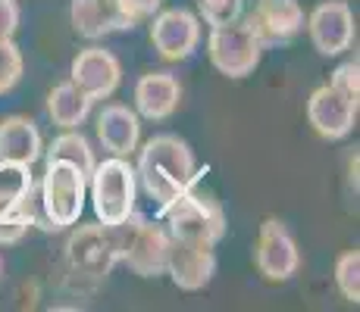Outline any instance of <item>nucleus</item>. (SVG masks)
<instances>
[{"label": "nucleus", "mask_w": 360, "mask_h": 312, "mask_svg": "<svg viewBox=\"0 0 360 312\" xmlns=\"http://www.w3.org/2000/svg\"><path fill=\"white\" fill-rule=\"evenodd\" d=\"M29 219L22 212L19 203V184L13 187H0V247L19 244L29 234Z\"/></svg>", "instance_id": "obj_21"}, {"label": "nucleus", "mask_w": 360, "mask_h": 312, "mask_svg": "<svg viewBox=\"0 0 360 312\" xmlns=\"http://www.w3.org/2000/svg\"><path fill=\"white\" fill-rule=\"evenodd\" d=\"M88 197H91L94 216L103 225H120L135 212L138 197V175L135 165L126 156H107L103 163H94L88 175Z\"/></svg>", "instance_id": "obj_3"}, {"label": "nucleus", "mask_w": 360, "mask_h": 312, "mask_svg": "<svg viewBox=\"0 0 360 312\" xmlns=\"http://www.w3.org/2000/svg\"><path fill=\"white\" fill-rule=\"evenodd\" d=\"M44 154L38 125L25 116H6L0 122V169H32Z\"/></svg>", "instance_id": "obj_15"}, {"label": "nucleus", "mask_w": 360, "mask_h": 312, "mask_svg": "<svg viewBox=\"0 0 360 312\" xmlns=\"http://www.w3.org/2000/svg\"><path fill=\"white\" fill-rule=\"evenodd\" d=\"M169 231L160 222H150L138 216L135 228L129 234V244L122 250V262L141 278H160L166 275V259H169Z\"/></svg>", "instance_id": "obj_11"}, {"label": "nucleus", "mask_w": 360, "mask_h": 312, "mask_svg": "<svg viewBox=\"0 0 360 312\" xmlns=\"http://www.w3.org/2000/svg\"><path fill=\"white\" fill-rule=\"evenodd\" d=\"M69 81L75 88H82L91 100H107L122 81V66L116 60V53L103 50V47L91 44L85 50H79V57L69 66Z\"/></svg>", "instance_id": "obj_12"}, {"label": "nucleus", "mask_w": 360, "mask_h": 312, "mask_svg": "<svg viewBox=\"0 0 360 312\" xmlns=\"http://www.w3.org/2000/svg\"><path fill=\"white\" fill-rule=\"evenodd\" d=\"M66 262L75 275L85 278H107L122 262L120 244L110 225L103 222H91V225H79L66 240Z\"/></svg>", "instance_id": "obj_6"}, {"label": "nucleus", "mask_w": 360, "mask_h": 312, "mask_svg": "<svg viewBox=\"0 0 360 312\" xmlns=\"http://www.w3.org/2000/svg\"><path fill=\"white\" fill-rule=\"evenodd\" d=\"M25 57L13 38H0V97L10 94L13 88L22 81Z\"/></svg>", "instance_id": "obj_23"}, {"label": "nucleus", "mask_w": 360, "mask_h": 312, "mask_svg": "<svg viewBox=\"0 0 360 312\" xmlns=\"http://www.w3.org/2000/svg\"><path fill=\"white\" fill-rule=\"evenodd\" d=\"M263 50L260 38L248 25V19H235L226 25H210V38H207V57L213 69L223 72L226 79H245L260 66Z\"/></svg>", "instance_id": "obj_5"}, {"label": "nucleus", "mask_w": 360, "mask_h": 312, "mask_svg": "<svg viewBox=\"0 0 360 312\" xmlns=\"http://www.w3.org/2000/svg\"><path fill=\"white\" fill-rule=\"evenodd\" d=\"M335 287L348 303H360V250H345L335 259Z\"/></svg>", "instance_id": "obj_22"}, {"label": "nucleus", "mask_w": 360, "mask_h": 312, "mask_svg": "<svg viewBox=\"0 0 360 312\" xmlns=\"http://www.w3.org/2000/svg\"><path fill=\"white\" fill-rule=\"evenodd\" d=\"M166 275L179 290H200L217 275V253H213V247L204 244L172 240L169 259H166Z\"/></svg>", "instance_id": "obj_14"}, {"label": "nucleus", "mask_w": 360, "mask_h": 312, "mask_svg": "<svg viewBox=\"0 0 360 312\" xmlns=\"http://www.w3.org/2000/svg\"><path fill=\"white\" fill-rule=\"evenodd\" d=\"M329 85H335L338 91H345V94L360 97V62H357V57L354 60H345L342 66L332 72Z\"/></svg>", "instance_id": "obj_25"}, {"label": "nucleus", "mask_w": 360, "mask_h": 312, "mask_svg": "<svg viewBox=\"0 0 360 312\" xmlns=\"http://www.w3.org/2000/svg\"><path fill=\"white\" fill-rule=\"evenodd\" d=\"M69 22L79 38L98 41L113 32H131L135 22L120 10L116 0H72L69 6Z\"/></svg>", "instance_id": "obj_16"}, {"label": "nucleus", "mask_w": 360, "mask_h": 312, "mask_svg": "<svg viewBox=\"0 0 360 312\" xmlns=\"http://www.w3.org/2000/svg\"><path fill=\"white\" fill-rule=\"evenodd\" d=\"M44 159H63V163H72V165H79L85 175H91V169H94V150H91V144H88V137L82 135V131H75V128H66L63 135H57L53 137V144L41 154Z\"/></svg>", "instance_id": "obj_20"}, {"label": "nucleus", "mask_w": 360, "mask_h": 312, "mask_svg": "<svg viewBox=\"0 0 360 312\" xmlns=\"http://www.w3.org/2000/svg\"><path fill=\"white\" fill-rule=\"evenodd\" d=\"M248 25L263 47H282L304 32V10L297 0H260L248 16Z\"/></svg>", "instance_id": "obj_13"}, {"label": "nucleus", "mask_w": 360, "mask_h": 312, "mask_svg": "<svg viewBox=\"0 0 360 312\" xmlns=\"http://www.w3.org/2000/svg\"><path fill=\"white\" fill-rule=\"evenodd\" d=\"M44 231H66L79 225L88 200V175L63 159H44V175L38 178Z\"/></svg>", "instance_id": "obj_2"}, {"label": "nucleus", "mask_w": 360, "mask_h": 312, "mask_svg": "<svg viewBox=\"0 0 360 312\" xmlns=\"http://www.w3.org/2000/svg\"><path fill=\"white\" fill-rule=\"evenodd\" d=\"M163 225L172 240L217 247L226 238V212L210 194H198L195 187L163 206Z\"/></svg>", "instance_id": "obj_4"}, {"label": "nucleus", "mask_w": 360, "mask_h": 312, "mask_svg": "<svg viewBox=\"0 0 360 312\" xmlns=\"http://www.w3.org/2000/svg\"><path fill=\"white\" fill-rule=\"evenodd\" d=\"M179 100H182V85L172 72H148L135 85V113L141 119H169L179 109Z\"/></svg>", "instance_id": "obj_18"}, {"label": "nucleus", "mask_w": 360, "mask_h": 312, "mask_svg": "<svg viewBox=\"0 0 360 312\" xmlns=\"http://www.w3.org/2000/svg\"><path fill=\"white\" fill-rule=\"evenodd\" d=\"M360 113V97L338 91L335 85H323L307 100V122L323 141H342L354 131Z\"/></svg>", "instance_id": "obj_8"}, {"label": "nucleus", "mask_w": 360, "mask_h": 312, "mask_svg": "<svg viewBox=\"0 0 360 312\" xmlns=\"http://www.w3.org/2000/svg\"><path fill=\"white\" fill-rule=\"evenodd\" d=\"M0 278H4V256H0Z\"/></svg>", "instance_id": "obj_27"}, {"label": "nucleus", "mask_w": 360, "mask_h": 312, "mask_svg": "<svg viewBox=\"0 0 360 312\" xmlns=\"http://www.w3.org/2000/svg\"><path fill=\"white\" fill-rule=\"evenodd\" d=\"M91 97H88L82 88H75L72 81H60L53 85V91L47 94V116L57 125L60 131L66 128H79L82 122L91 116Z\"/></svg>", "instance_id": "obj_19"}, {"label": "nucleus", "mask_w": 360, "mask_h": 312, "mask_svg": "<svg viewBox=\"0 0 360 312\" xmlns=\"http://www.w3.org/2000/svg\"><path fill=\"white\" fill-rule=\"evenodd\" d=\"M135 154L138 182L148 191V197L157 200L160 206L172 203L176 197H182L185 191H191L198 184L195 150L179 135H154L150 141L138 144Z\"/></svg>", "instance_id": "obj_1"}, {"label": "nucleus", "mask_w": 360, "mask_h": 312, "mask_svg": "<svg viewBox=\"0 0 360 312\" xmlns=\"http://www.w3.org/2000/svg\"><path fill=\"white\" fill-rule=\"evenodd\" d=\"M150 44L169 62H182L200 47V19L191 10L172 6L150 16Z\"/></svg>", "instance_id": "obj_10"}, {"label": "nucleus", "mask_w": 360, "mask_h": 312, "mask_svg": "<svg viewBox=\"0 0 360 312\" xmlns=\"http://www.w3.org/2000/svg\"><path fill=\"white\" fill-rule=\"evenodd\" d=\"M245 0H198V13L207 25H226L241 19L245 13Z\"/></svg>", "instance_id": "obj_24"}, {"label": "nucleus", "mask_w": 360, "mask_h": 312, "mask_svg": "<svg viewBox=\"0 0 360 312\" xmlns=\"http://www.w3.org/2000/svg\"><path fill=\"white\" fill-rule=\"evenodd\" d=\"M19 22H22L19 0H0V38H16Z\"/></svg>", "instance_id": "obj_26"}, {"label": "nucleus", "mask_w": 360, "mask_h": 312, "mask_svg": "<svg viewBox=\"0 0 360 312\" xmlns=\"http://www.w3.org/2000/svg\"><path fill=\"white\" fill-rule=\"evenodd\" d=\"M98 141L110 156H131L141 144V116L126 103H107L98 113Z\"/></svg>", "instance_id": "obj_17"}, {"label": "nucleus", "mask_w": 360, "mask_h": 312, "mask_svg": "<svg viewBox=\"0 0 360 312\" xmlns=\"http://www.w3.org/2000/svg\"><path fill=\"white\" fill-rule=\"evenodd\" d=\"M310 34V44L320 57H342L345 50H351L357 34L354 22V10H351L348 0H326V4H316L310 10V16L304 19Z\"/></svg>", "instance_id": "obj_7"}, {"label": "nucleus", "mask_w": 360, "mask_h": 312, "mask_svg": "<svg viewBox=\"0 0 360 312\" xmlns=\"http://www.w3.org/2000/svg\"><path fill=\"white\" fill-rule=\"evenodd\" d=\"M245 4H251V6H257V4H260V0H245Z\"/></svg>", "instance_id": "obj_28"}, {"label": "nucleus", "mask_w": 360, "mask_h": 312, "mask_svg": "<svg viewBox=\"0 0 360 312\" xmlns=\"http://www.w3.org/2000/svg\"><path fill=\"white\" fill-rule=\"evenodd\" d=\"M254 262L266 281H288L301 269V250H297L295 234L288 231L285 222L266 219L257 231L254 244Z\"/></svg>", "instance_id": "obj_9"}]
</instances>
